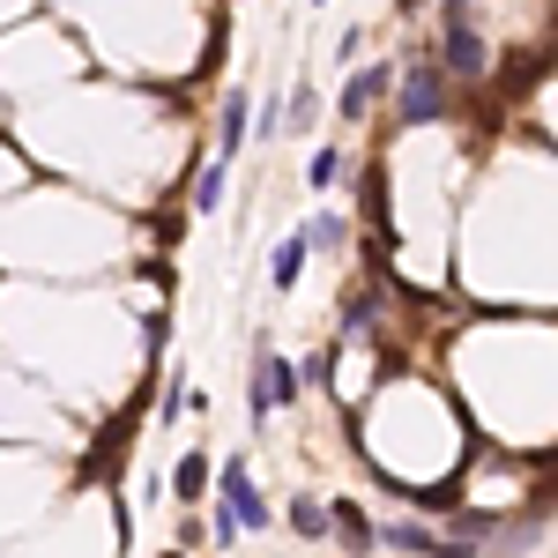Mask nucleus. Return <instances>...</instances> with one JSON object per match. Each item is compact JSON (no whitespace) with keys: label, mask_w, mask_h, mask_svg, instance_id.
Wrapping results in <instances>:
<instances>
[{"label":"nucleus","mask_w":558,"mask_h":558,"mask_svg":"<svg viewBox=\"0 0 558 558\" xmlns=\"http://www.w3.org/2000/svg\"><path fill=\"white\" fill-rule=\"evenodd\" d=\"M373 544H395V551H417V558H476V551H462L454 536H432L417 521H387V529H373Z\"/></svg>","instance_id":"5"},{"label":"nucleus","mask_w":558,"mask_h":558,"mask_svg":"<svg viewBox=\"0 0 558 558\" xmlns=\"http://www.w3.org/2000/svg\"><path fill=\"white\" fill-rule=\"evenodd\" d=\"M305 254H313V246H305V231H291V239H283L276 254H268V283H276V291H299Z\"/></svg>","instance_id":"9"},{"label":"nucleus","mask_w":558,"mask_h":558,"mask_svg":"<svg viewBox=\"0 0 558 558\" xmlns=\"http://www.w3.org/2000/svg\"><path fill=\"white\" fill-rule=\"evenodd\" d=\"M357 202H365V216H373V223H387V172H380V165L357 179Z\"/></svg>","instance_id":"14"},{"label":"nucleus","mask_w":558,"mask_h":558,"mask_svg":"<svg viewBox=\"0 0 558 558\" xmlns=\"http://www.w3.org/2000/svg\"><path fill=\"white\" fill-rule=\"evenodd\" d=\"M387 89H395V68H357V75L343 83V97H336V112H343V120H365Z\"/></svg>","instance_id":"6"},{"label":"nucleus","mask_w":558,"mask_h":558,"mask_svg":"<svg viewBox=\"0 0 558 558\" xmlns=\"http://www.w3.org/2000/svg\"><path fill=\"white\" fill-rule=\"evenodd\" d=\"M223 186H231V157H216L209 172L194 179V202H202V209H223Z\"/></svg>","instance_id":"12"},{"label":"nucleus","mask_w":558,"mask_h":558,"mask_svg":"<svg viewBox=\"0 0 558 558\" xmlns=\"http://www.w3.org/2000/svg\"><path fill=\"white\" fill-rule=\"evenodd\" d=\"M305 179H313V186H336V179H343V149H320V157L305 165Z\"/></svg>","instance_id":"16"},{"label":"nucleus","mask_w":558,"mask_h":558,"mask_svg":"<svg viewBox=\"0 0 558 558\" xmlns=\"http://www.w3.org/2000/svg\"><path fill=\"white\" fill-rule=\"evenodd\" d=\"M299 365L291 357H276V343H260L254 350V395H246V410H254V425H268L276 410H291L299 402Z\"/></svg>","instance_id":"1"},{"label":"nucleus","mask_w":558,"mask_h":558,"mask_svg":"<svg viewBox=\"0 0 558 558\" xmlns=\"http://www.w3.org/2000/svg\"><path fill=\"white\" fill-rule=\"evenodd\" d=\"M343 239H350V223H343L336 209L305 216V246H320V254H343Z\"/></svg>","instance_id":"11"},{"label":"nucleus","mask_w":558,"mask_h":558,"mask_svg":"<svg viewBox=\"0 0 558 558\" xmlns=\"http://www.w3.org/2000/svg\"><path fill=\"white\" fill-rule=\"evenodd\" d=\"M299 380H313V387H336V350H320V357H305V373Z\"/></svg>","instance_id":"17"},{"label":"nucleus","mask_w":558,"mask_h":558,"mask_svg":"<svg viewBox=\"0 0 558 558\" xmlns=\"http://www.w3.org/2000/svg\"><path fill=\"white\" fill-rule=\"evenodd\" d=\"M484 68H492V45H484V31L470 23V8H462V15H447V31H439V75H447V83H454V75L476 83Z\"/></svg>","instance_id":"2"},{"label":"nucleus","mask_w":558,"mask_h":558,"mask_svg":"<svg viewBox=\"0 0 558 558\" xmlns=\"http://www.w3.org/2000/svg\"><path fill=\"white\" fill-rule=\"evenodd\" d=\"M395 112H402V128H432V120H447V75H439V60H417V68L402 75Z\"/></svg>","instance_id":"3"},{"label":"nucleus","mask_w":558,"mask_h":558,"mask_svg":"<svg viewBox=\"0 0 558 558\" xmlns=\"http://www.w3.org/2000/svg\"><path fill=\"white\" fill-rule=\"evenodd\" d=\"M246 128H254V97H246V89H231V97H223V120H216L223 157H239V149H246Z\"/></svg>","instance_id":"7"},{"label":"nucleus","mask_w":558,"mask_h":558,"mask_svg":"<svg viewBox=\"0 0 558 558\" xmlns=\"http://www.w3.org/2000/svg\"><path fill=\"white\" fill-rule=\"evenodd\" d=\"M328 536H336L343 551L365 558V551H373V521H365V507H350V499H343V507H328Z\"/></svg>","instance_id":"8"},{"label":"nucleus","mask_w":558,"mask_h":558,"mask_svg":"<svg viewBox=\"0 0 558 558\" xmlns=\"http://www.w3.org/2000/svg\"><path fill=\"white\" fill-rule=\"evenodd\" d=\"M216 492H223V514L239 521V536L246 529H268V499H260V484H254V470H246V454H231L223 470H216Z\"/></svg>","instance_id":"4"},{"label":"nucleus","mask_w":558,"mask_h":558,"mask_svg":"<svg viewBox=\"0 0 558 558\" xmlns=\"http://www.w3.org/2000/svg\"><path fill=\"white\" fill-rule=\"evenodd\" d=\"M380 328V299L373 291H343V336H373Z\"/></svg>","instance_id":"10"},{"label":"nucleus","mask_w":558,"mask_h":558,"mask_svg":"<svg viewBox=\"0 0 558 558\" xmlns=\"http://www.w3.org/2000/svg\"><path fill=\"white\" fill-rule=\"evenodd\" d=\"M291 529L320 544V536H328V507H320V499H291Z\"/></svg>","instance_id":"13"},{"label":"nucleus","mask_w":558,"mask_h":558,"mask_svg":"<svg viewBox=\"0 0 558 558\" xmlns=\"http://www.w3.org/2000/svg\"><path fill=\"white\" fill-rule=\"evenodd\" d=\"M395 8H402V15H417V8H425V0H395Z\"/></svg>","instance_id":"18"},{"label":"nucleus","mask_w":558,"mask_h":558,"mask_svg":"<svg viewBox=\"0 0 558 558\" xmlns=\"http://www.w3.org/2000/svg\"><path fill=\"white\" fill-rule=\"evenodd\" d=\"M172 492H179V499H202V492H209V462H202V454H194V462H179Z\"/></svg>","instance_id":"15"}]
</instances>
